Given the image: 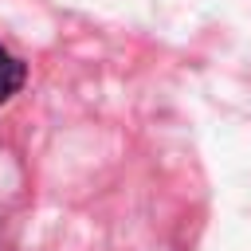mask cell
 I'll return each mask as SVG.
<instances>
[{
  "label": "cell",
  "instance_id": "cell-1",
  "mask_svg": "<svg viewBox=\"0 0 251 251\" xmlns=\"http://www.w3.org/2000/svg\"><path fill=\"white\" fill-rule=\"evenodd\" d=\"M24 78H27V67H24V59H20V55H12V51L0 43V106H4L12 94H20Z\"/></svg>",
  "mask_w": 251,
  "mask_h": 251
}]
</instances>
